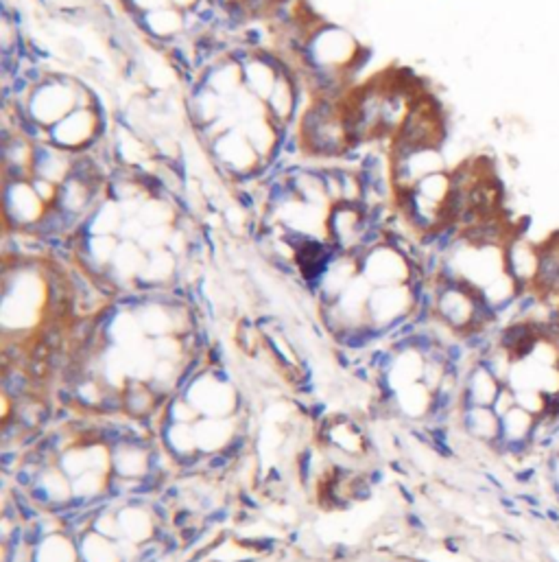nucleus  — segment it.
<instances>
[{
  "instance_id": "nucleus-1",
  "label": "nucleus",
  "mask_w": 559,
  "mask_h": 562,
  "mask_svg": "<svg viewBox=\"0 0 559 562\" xmlns=\"http://www.w3.org/2000/svg\"><path fill=\"white\" fill-rule=\"evenodd\" d=\"M201 418H232L242 409V396L219 366H207L182 392Z\"/></svg>"
},
{
  "instance_id": "nucleus-2",
  "label": "nucleus",
  "mask_w": 559,
  "mask_h": 562,
  "mask_svg": "<svg viewBox=\"0 0 559 562\" xmlns=\"http://www.w3.org/2000/svg\"><path fill=\"white\" fill-rule=\"evenodd\" d=\"M359 259L361 276L371 287H391V285H411L417 278H426L398 245L384 239L382 243L365 250Z\"/></svg>"
},
{
  "instance_id": "nucleus-3",
  "label": "nucleus",
  "mask_w": 559,
  "mask_h": 562,
  "mask_svg": "<svg viewBox=\"0 0 559 562\" xmlns=\"http://www.w3.org/2000/svg\"><path fill=\"white\" fill-rule=\"evenodd\" d=\"M103 138V119L96 105L90 108H75L68 116H63L57 125L46 131V140L55 147L70 151V154H83L101 143Z\"/></svg>"
},
{
  "instance_id": "nucleus-4",
  "label": "nucleus",
  "mask_w": 559,
  "mask_h": 562,
  "mask_svg": "<svg viewBox=\"0 0 559 562\" xmlns=\"http://www.w3.org/2000/svg\"><path fill=\"white\" fill-rule=\"evenodd\" d=\"M210 154H212L217 164L234 178H250V175H256L265 169L262 158L256 154L247 136L242 134L240 125L210 140Z\"/></svg>"
},
{
  "instance_id": "nucleus-5",
  "label": "nucleus",
  "mask_w": 559,
  "mask_h": 562,
  "mask_svg": "<svg viewBox=\"0 0 559 562\" xmlns=\"http://www.w3.org/2000/svg\"><path fill=\"white\" fill-rule=\"evenodd\" d=\"M48 206L35 193L31 178L29 180H5V221L7 230H33L44 215Z\"/></svg>"
},
{
  "instance_id": "nucleus-6",
  "label": "nucleus",
  "mask_w": 559,
  "mask_h": 562,
  "mask_svg": "<svg viewBox=\"0 0 559 562\" xmlns=\"http://www.w3.org/2000/svg\"><path fill=\"white\" fill-rule=\"evenodd\" d=\"M540 269V245L531 243L527 234H513L505 243V271L520 287V291H529L535 285Z\"/></svg>"
},
{
  "instance_id": "nucleus-7",
  "label": "nucleus",
  "mask_w": 559,
  "mask_h": 562,
  "mask_svg": "<svg viewBox=\"0 0 559 562\" xmlns=\"http://www.w3.org/2000/svg\"><path fill=\"white\" fill-rule=\"evenodd\" d=\"M29 562H81L79 541L68 530L46 534L29 549Z\"/></svg>"
},
{
  "instance_id": "nucleus-8",
  "label": "nucleus",
  "mask_w": 559,
  "mask_h": 562,
  "mask_svg": "<svg viewBox=\"0 0 559 562\" xmlns=\"http://www.w3.org/2000/svg\"><path fill=\"white\" fill-rule=\"evenodd\" d=\"M459 427L461 431L485 446H492L501 436V418L492 407H468L459 409Z\"/></svg>"
},
{
  "instance_id": "nucleus-9",
  "label": "nucleus",
  "mask_w": 559,
  "mask_h": 562,
  "mask_svg": "<svg viewBox=\"0 0 559 562\" xmlns=\"http://www.w3.org/2000/svg\"><path fill=\"white\" fill-rule=\"evenodd\" d=\"M140 24H143L145 33H149L151 38H155L160 42H170V40L178 38L180 33L188 31L186 14L180 11L178 7H173V5L140 14Z\"/></svg>"
},
{
  "instance_id": "nucleus-10",
  "label": "nucleus",
  "mask_w": 559,
  "mask_h": 562,
  "mask_svg": "<svg viewBox=\"0 0 559 562\" xmlns=\"http://www.w3.org/2000/svg\"><path fill=\"white\" fill-rule=\"evenodd\" d=\"M433 398H435V392L429 390L422 381L406 385V388L391 394L396 413L409 420H429L431 409H433Z\"/></svg>"
},
{
  "instance_id": "nucleus-11",
  "label": "nucleus",
  "mask_w": 559,
  "mask_h": 562,
  "mask_svg": "<svg viewBox=\"0 0 559 562\" xmlns=\"http://www.w3.org/2000/svg\"><path fill=\"white\" fill-rule=\"evenodd\" d=\"M559 283V232L548 241L540 243V269L533 289L546 298L553 296Z\"/></svg>"
},
{
  "instance_id": "nucleus-12",
  "label": "nucleus",
  "mask_w": 559,
  "mask_h": 562,
  "mask_svg": "<svg viewBox=\"0 0 559 562\" xmlns=\"http://www.w3.org/2000/svg\"><path fill=\"white\" fill-rule=\"evenodd\" d=\"M81 562H125L120 541L108 538L94 530H88L79 538Z\"/></svg>"
},
{
  "instance_id": "nucleus-13",
  "label": "nucleus",
  "mask_w": 559,
  "mask_h": 562,
  "mask_svg": "<svg viewBox=\"0 0 559 562\" xmlns=\"http://www.w3.org/2000/svg\"><path fill=\"white\" fill-rule=\"evenodd\" d=\"M513 407H518V401H516V390H513V388H509V385H503L501 392H498V396H496V401H494V405H492V409L498 413V418H503V416H505V413H509Z\"/></svg>"
},
{
  "instance_id": "nucleus-14",
  "label": "nucleus",
  "mask_w": 559,
  "mask_h": 562,
  "mask_svg": "<svg viewBox=\"0 0 559 562\" xmlns=\"http://www.w3.org/2000/svg\"><path fill=\"white\" fill-rule=\"evenodd\" d=\"M168 3L173 5V7H178L180 11H184V14H190V11H195L203 0H168Z\"/></svg>"
},
{
  "instance_id": "nucleus-15",
  "label": "nucleus",
  "mask_w": 559,
  "mask_h": 562,
  "mask_svg": "<svg viewBox=\"0 0 559 562\" xmlns=\"http://www.w3.org/2000/svg\"><path fill=\"white\" fill-rule=\"evenodd\" d=\"M555 448H557V451H559V438H557V446H555Z\"/></svg>"
},
{
  "instance_id": "nucleus-16",
  "label": "nucleus",
  "mask_w": 559,
  "mask_h": 562,
  "mask_svg": "<svg viewBox=\"0 0 559 562\" xmlns=\"http://www.w3.org/2000/svg\"><path fill=\"white\" fill-rule=\"evenodd\" d=\"M557 346H559V339H557Z\"/></svg>"
}]
</instances>
